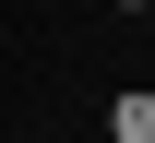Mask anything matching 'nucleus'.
<instances>
[{
	"label": "nucleus",
	"mask_w": 155,
	"mask_h": 143,
	"mask_svg": "<svg viewBox=\"0 0 155 143\" xmlns=\"http://www.w3.org/2000/svg\"><path fill=\"white\" fill-rule=\"evenodd\" d=\"M107 143H155V96H143V83L107 96Z\"/></svg>",
	"instance_id": "nucleus-1"
},
{
	"label": "nucleus",
	"mask_w": 155,
	"mask_h": 143,
	"mask_svg": "<svg viewBox=\"0 0 155 143\" xmlns=\"http://www.w3.org/2000/svg\"><path fill=\"white\" fill-rule=\"evenodd\" d=\"M119 12H143V0H119Z\"/></svg>",
	"instance_id": "nucleus-2"
}]
</instances>
